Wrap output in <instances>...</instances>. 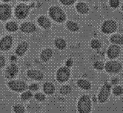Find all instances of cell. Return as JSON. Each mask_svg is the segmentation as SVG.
Listing matches in <instances>:
<instances>
[{
    "mask_svg": "<svg viewBox=\"0 0 123 113\" xmlns=\"http://www.w3.org/2000/svg\"><path fill=\"white\" fill-rule=\"evenodd\" d=\"M93 67H94V68L100 71V70H102V69L104 68V64L101 61H96V62L94 63Z\"/></svg>",
    "mask_w": 123,
    "mask_h": 113,
    "instance_id": "4dcf8cb0",
    "label": "cell"
},
{
    "mask_svg": "<svg viewBox=\"0 0 123 113\" xmlns=\"http://www.w3.org/2000/svg\"><path fill=\"white\" fill-rule=\"evenodd\" d=\"M5 28L11 32H14L18 30V25L15 22H7L5 25Z\"/></svg>",
    "mask_w": 123,
    "mask_h": 113,
    "instance_id": "603a6c76",
    "label": "cell"
},
{
    "mask_svg": "<svg viewBox=\"0 0 123 113\" xmlns=\"http://www.w3.org/2000/svg\"><path fill=\"white\" fill-rule=\"evenodd\" d=\"M30 7L25 4H19L16 6L15 9V15L18 19L22 20L27 17L29 13Z\"/></svg>",
    "mask_w": 123,
    "mask_h": 113,
    "instance_id": "5b68a950",
    "label": "cell"
},
{
    "mask_svg": "<svg viewBox=\"0 0 123 113\" xmlns=\"http://www.w3.org/2000/svg\"><path fill=\"white\" fill-rule=\"evenodd\" d=\"M19 72V68L15 63L11 64L7 68L6 70V77L8 79H13Z\"/></svg>",
    "mask_w": 123,
    "mask_h": 113,
    "instance_id": "8fae6325",
    "label": "cell"
},
{
    "mask_svg": "<svg viewBox=\"0 0 123 113\" xmlns=\"http://www.w3.org/2000/svg\"><path fill=\"white\" fill-rule=\"evenodd\" d=\"M5 64V60L4 57L0 56V68H3Z\"/></svg>",
    "mask_w": 123,
    "mask_h": 113,
    "instance_id": "d590c367",
    "label": "cell"
},
{
    "mask_svg": "<svg viewBox=\"0 0 123 113\" xmlns=\"http://www.w3.org/2000/svg\"><path fill=\"white\" fill-rule=\"evenodd\" d=\"M109 4L111 7L117 8L119 5V0H110Z\"/></svg>",
    "mask_w": 123,
    "mask_h": 113,
    "instance_id": "1f68e13d",
    "label": "cell"
},
{
    "mask_svg": "<svg viewBox=\"0 0 123 113\" xmlns=\"http://www.w3.org/2000/svg\"><path fill=\"white\" fill-rule=\"evenodd\" d=\"M120 54V48L117 45H112L111 46L107 51L108 57L110 59H115Z\"/></svg>",
    "mask_w": 123,
    "mask_h": 113,
    "instance_id": "7c38bea8",
    "label": "cell"
},
{
    "mask_svg": "<svg viewBox=\"0 0 123 113\" xmlns=\"http://www.w3.org/2000/svg\"><path fill=\"white\" fill-rule=\"evenodd\" d=\"M11 16V7L7 4H2L0 5V20L6 21Z\"/></svg>",
    "mask_w": 123,
    "mask_h": 113,
    "instance_id": "9c48e42d",
    "label": "cell"
},
{
    "mask_svg": "<svg viewBox=\"0 0 123 113\" xmlns=\"http://www.w3.org/2000/svg\"><path fill=\"white\" fill-rule=\"evenodd\" d=\"M113 93L115 94L116 96H120L123 94V88L120 86H117L113 89Z\"/></svg>",
    "mask_w": 123,
    "mask_h": 113,
    "instance_id": "83f0119b",
    "label": "cell"
},
{
    "mask_svg": "<svg viewBox=\"0 0 123 113\" xmlns=\"http://www.w3.org/2000/svg\"><path fill=\"white\" fill-rule=\"evenodd\" d=\"M13 110L15 113H25V109L22 104H16L13 106Z\"/></svg>",
    "mask_w": 123,
    "mask_h": 113,
    "instance_id": "484cf974",
    "label": "cell"
},
{
    "mask_svg": "<svg viewBox=\"0 0 123 113\" xmlns=\"http://www.w3.org/2000/svg\"><path fill=\"white\" fill-rule=\"evenodd\" d=\"M119 83V80L118 79L117 77H113L112 79V80H111V83L113 85H117Z\"/></svg>",
    "mask_w": 123,
    "mask_h": 113,
    "instance_id": "8d00e7d4",
    "label": "cell"
},
{
    "mask_svg": "<svg viewBox=\"0 0 123 113\" xmlns=\"http://www.w3.org/2000/svg\"><path fill=\"white\" fill-rule=\"evenodd\" d=\"M66 26L68 30H70L71 31H77L79 30V25L77 23L73 22V21H68L66 24Z\"/></svg>",
    "mask_w": 123,
    "mask_h": 113,
    "instance_id": "cb8c5ba5",
    "label": "cell"
},
{
    "mask_svg": "<svg viewBox=\"0 0 123 113\" xmlns=\"http://www.w3.org/2000/svg\"><path fill=\"white\" fill-rule=\"evenodd\" d=\"M59 1L65 5H71L76 2V0H59Z\"/></svg>",
    "mask_w": 123,
    "mask_h": 113,
    "instance_id": "836d02e7",
    "label": "cell"
},
{
    "mask_svg": "<svg viewBox=\"0 0 123 113\" xmlns=\"http://www.w3.org/2000/svg\"><path fill=\"white\" fill-rule=\"evenodd\" d=\"M53 56V51L51 48H45L44 49L40 54V58L43 62H48L50 60Z\"/></svg>",
    "mask_w": 123,
    "mask_h": 113,
    "instance_id": "2e32d148",
    "label": "cell"
},
{
    "mask_svg": "<svg viewBox=\"0 0 123 113\" xmlns=\"http://www.w3.org/2000/svg\"><path fill=\"white\" fill-rule=\"evenodd\" d=\"M122 64L118 61H109L105 66V68L107 72L110 74H117L122 69Z\"/></svg>",
    "mask_w": 123,
    "mask_h": 113,
    "instance_id": "52a82bcc",
    "label": "cell"
},
{
    "mask_svg": "<svg viewBox=\"0 0 123 113\" xmlns=\"http://www.w3.org/2000/svg\"><path fill=\"white\" fill-rule=\"evenodd\" d=\"M76 11L82 14H86L89 11V7L84 2H79L76 5Z\"/></svg>",
    "mask_w": 123,
    "mask_h": 113,
    "instance_id": "ffe728a7",
    "label": "cell"
},
{
    "mask_svg": "<svg viewBox=\"0 0 123 113\" xmlns=\"http://www.w3.org/2000/svg\"><path fill=\"white\" fill-rule=\"evenodd\" d=\"M27 74L31 79L35 80H42L44 78V74L42 72L36 69H30L27 72Z\"/></svg>",
    "mask_w": 123,
    "mask_h": 113,
    "instance_id": "4fadbf2b",
    "label": "cell"
},
{
    "mask_svg": "<svg viewBox=\"0 0 123 113\" xmlns=\"http://www.w3.org/2000/svg\"><path fill=\"white\" fill-rule=\"evenodd\" d=\"M34 97H35V99L37 100L38 101H40V102H42L44 100H45V95L42 92H38L36 94L34 95Z\"/></svg>",
    "mask_w": 123,
    "mask_h": 113,
    "instance_id": "f546056e",
    "label": "cell"
},
{
    "mask_svg": "<svg viewBox=\"0 0 123 113\" xmlns=\"http://www.w3.org/2000/svg\"><path fill=\"white\" fill-rule=\"evenodd\" d=\"M77 85L80 88L85 89V90H89L91 88V83L87 80L80 79L77 81Z\"/></svg>",
    "mask_w": 123,
    "mask_h": 113,
    "instance_id": "d6986e66",
    "label": "cell"
},
{
    "mask_svg": "<svg viewBox=\"0 0 123 113\" xmlns=\"http://www.w3.org/2000/svg\"><path fill=\"white\" fill-rule=\"evenodd\" d=\"M19 1H21V2H28V1H29V0H19Z\"/></svg>",
    "mask_w": 123,
    "mask_h": 113,
    "instance_id": "f35d334b",
    "label": "cell"
},
{
    "mask_svg": "<svg viewBox=\"0 0 123 113\" xmlns=\"http://www.w3.org/2000/svg\"><path fill=\"white\" fill-rule=\"evenodd\" d=\"M13 44V38L11 36H5L0 41V49L2 51H7L9 50Z\"/></svg>",
    "mask_w": 123,
    "mask_h": 113,
    "instance_id": "30bf717a",
    "label": "cell"
},
{
    "mask_svg": "<svg viewBox=\"0 0 123 113\" xmlns=\"http://www.w3.org/2000/svg\"><path fill=\"white\" fill-rule=\"evenodd\" d=\"M33 97L32 92L31 91H25L21 95V98L23 101H27Z\"/></svg>",
    "mask_w": 123,
    "mask_h": 113,
    "instance_id": "4316f807",
    "label": "cell"
},
{
    "mask_svg": "<svg viewBox=\"0 0 123 113\" xmlns=\"http://www.w3.org/2000/svg\"><path fill=\"white\" fill-rule=\"evenodd\" d=\"M36 25L32 22H24L20 26V30L26 33H31L36 31Z\"/></svg>",
    "mask_w": 123,
    "mask_h": 113,
    "instance_id": "5bb4252c",
    "label": "cell"
},
{
    "mask_svg": "<svg viewBox=\"0 0 123 113\" xmlns=\"http://www.w3.org/2000/svg\"><path fill=\"white\" fill-rule=\"evenodd\" d=\"M117 28V25L115 21L113 20H106L105 21L102 25V31L104 33L110 34L115 32Z\"/></svg>",
    "mask_w": 123,
    "mask_h": 113,
    "instance_id": "ba28073f",
    "label": "cell"
},
{
    "mask_svg": "<svg viewBox=\"0 0 123 113\" xmlns=\"http://www.w3.org/2000/svg\"><path fill=\"white\" fill-rule=\"evenodd\" d=\"M38 23L42 28H45V29L49 28L51 25L50 21L48 20V18H47L46 16H41L39 17L38 18Z\"/></svg>",
    "mask_w": 123,
    "mask_h": 113,
    "instance_id": "e0dca14e",
    "label": "cell"
},
{
    "mask_svg": "<svg viewBox=\"0 0 123 113\" xmlns=\"http://www.w3.org/2000/svg\"><path fill=\"white\" fill-rule=\"evenodd\" d=\"M91 100L88 95H82L79 99L77 109L79 113H90L91 111Z\"/></svg>",
    "mask_w": 123,
    "mask_h": 113,
    "instance_id": "6da1fadb",
    "label": "cell"
},
{
    "mask_svg": "<svg viewBox=\"0 0 123 113\" xmlns=\"http://www.w3.org/2000/svg\"><path fill=\"white\" fill-rule=\"evenodd\" d=\"M73 66V60L71 59V58H69L66 60V62H65V66L68 67V68H70V67H71Z\"/></svg>",
    "mask_w": 123,
    "mask_h": 113,
    "instance_id": "e575fe53",
    "label": "cell"
},
{
    "mask_svg": "<svg viewBox=\"0 0 123 113\" xmlns=\"http://www.w3.org/2000/svg\"><path fill=\"white\" fill-rule=\"evenodd\" d=\"M43 90H44V92H45V94H47L48 95H52L55 92L56 89H55L54 85L52 83L47 82L43 86Z\"/></svg>",
    "mask_w": 123,
    "mask_h": 113,
    "instance_id": "ac0fdd59",
    "label": "cell"
},
{
    "mask_svg": "<svg viewBox=\"0 0 123 113\" xmlns=\"http://www.w3.org/2000/svg\"><path fill=\"white\" fill-rule=\"evenodd\" d=\"M111 86L109 83H105L103 85L98 96V99L100 103H104L108 100L111 94Z\"/></svg>",
    "mask_w": 123,
    "mask_h": 113,
    "instance_id": "8992f818",
    "label": "cell"
},
{
    "mask_svg": "<svg viewBox=\"0 0 123 113\" xmlns=\"http://www.w3.org/2000/svg\"><path fill=\"white\" fill-rule=\"evenodd\" d=\"M111 42L113 44H117V45H123V36L119 35V34H115L113 35L110 38Z\"/></svg>",
    "mask_w": 123,
    "mask_h": 113,
    "instance_id": "44dd1931",
    "label": "cell"
},
{
    "mask_svg": "<svg viewBox=\"0 0 123 113\" xmlns=\"http://www.w3.org/2000/svg\"><path fill=\"white\" fill-rule=\"evenodd\" d=\"M2 2H10L11 0H2Z\"/></svg>",
    "mask_w": 123,
    "mask_h": 113,
    "instance_id": "74e56055",
    "label": "cell"
},
{
    "mask_svg": "<svg viewBox=\"0 0 123 113\" xmlns=\"http://www.w3.org/2000/svg\"><path fill=\"white\" fill-rule=\"evenodd\" d=\"M72 92V88L68 85H64L62 86L59 89L60 94H63V95H68L69 94H71Z\"/></svg>",
    "mask_w": 123,
    "mask_h": 113,
    "instance_id": "d4e9b609",
    "label": "cell"
},
{
    "mask_svg": "<svg viewBox=\"0 0 123 113\" xmlns=\"http://www.w3.org/2000/svg\"><path fill=\"white\" fill-rule=\"evenodd\" d=\"M49 15L53 20L57 22H63L66 20L65 12L62 8L57 6H54L50 8Z\"/></svg>",
    "mask_w": 123,
    "mask_h": 113,
    "instance_id": "7a4b0ae2",
    "label": "cell"
},
{
    "mask_svg": "<svg viewBox=\"0 0 123 113\" xmlns=\"http://www.w3.org/2000/svg\"><path fill=\"white\" fill-rule=\"evenodd\" d=\"M28 48V44L27 42H22L21 43H19V46H17L16 49V55H18L19 57L23 56L25 52L27 51Z\"/></svg>",
    "mask_w": 123,
    "mask_h": 113,
    "instance_id": "9a60e30c",
    "label": "cell"
},
{
    "mask_svg": "<svg viewBox=\"0 0 123 113\" xmlns=\"http://www.w3.org/2000/svg\"><path fill=\"white\" fill-rule=\"evenodd\" d=\"M28 88L32 92H37L39 89V86L37 83H32L31 85L28 86Z\"/></svg>",
    "mask_w": 123,
    "mask_h": 113,
    "instance_id": "d6a6232c",
    "label": "cell"
},
{
    "mask_svg": "<svg viewBox=\"0 0 123 113\" xmlns=\"http://www.w3.org/2000/svg\"><path fill=\"white\" fill-rule=\"evenodd\" d=\"M71 76V71L69 68L65 66L61 67L56 72V79L59 83H65L68 81Z\"/></svg>",
    "mask_w": 123,
    "mask_h": 113,
    "instance_id": "277c9868",
    "label": "cell"
},
{
    "mask_svg": "<svg viewBox=\"0 0 123 113\" xmlns=\"http://www.w3.org/2000/svg\"><path fill=\"white\" fill-rule=\"evenodd\" d=\"M8 87L13 92H23L28 88L27 83L22 80H11L7 83Z\"/></svg>",
    "mask_w": 123,
    "mask_h": 113,
    "instance_id": "3957f363",
    "label": "cell"
},
{
    "mask_svg": "<svg viewBox=\"0 0 123 113\" xmlns=\"http://www.w3.org/2000/svg\"><path fill=\"white\" fill-rule=\"evenodd\" d=\"M91 46L93 49H99L101 48V42L98 40H93L91 42Z\"/></svg>",
    "mask_w": 123,
    "mask_h": 113,
    "instance_id": "f1b7e54d",
    "label": "cell"
},
{
    "mask_svg": "<svg viewBox=\"0 0 123 113\" xmlns=\"http://www.w3.org/2000/svg\"><path fill=\"white\" fill-rule=\"evenodd\" d=\"M54 44L59 50H63L66 47V42L63 38H56L54 41Z\"/></svg>",
    "mask_w": 123,
    "mask_h": 113,
    "instance_id": "7402d4cb",
    "label": "cell"
},
{
    "mask_svg": "<svg viewBox=\"0 0 123 113\" xmlns=\"http://www.w3.org/2000/svg\"><path fill=\"white\" fill-rule=\"evenodd\" d=\"M122 9L123 10V5H122Z\"/></svg>",
    "mask_w": 123,
    "mask_h": 113,
    "instance_id": "ab89813d",
    "label": "cell"
}]
</instances>
